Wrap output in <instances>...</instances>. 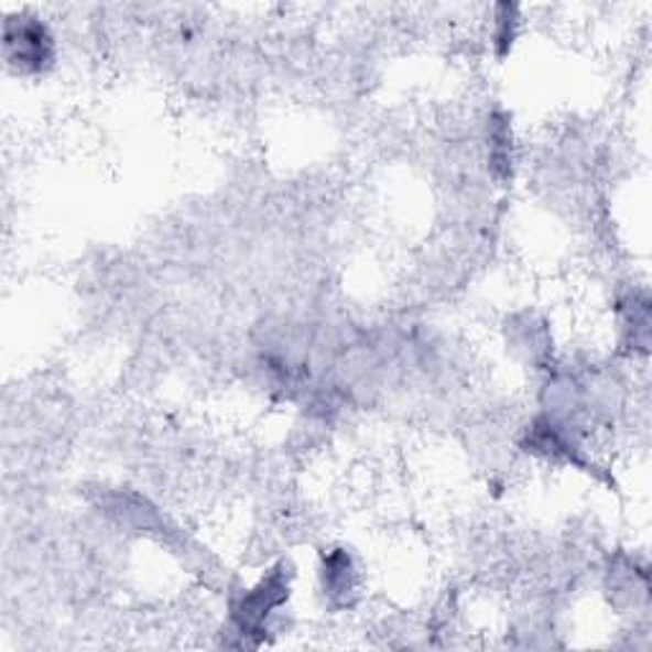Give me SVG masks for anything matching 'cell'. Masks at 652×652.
I'll list each match as a JSON object with an SVG mask.
<instances>
[{
  "label": "cell",
  "instance_id": "1",
  "mask_svg": "<svg viewBox=\"0 0 652 652\" xmlns=\"http://www.w3.org/2000/svg\"><path fill=\"white\" fill-rule=\"evenodd\" d=\"M6 59L15 72L36 75L54 62V36L34 15H13L3 29Z\"/></svg>",
  "mask_w": 652,
  "mask_h": 652
},
{
  "label": "cell",
  "instance_id": "2",
  "mask_svg": "<svg viewBox=\"0 0 652 652\" xmlns=\"http://www.w3.org/2000/svg\"><path fill=\"white\" fill-rule=\"evenodd\" d=\"M518 31V8L515 6H500L497 8V31L495 41L502 52H508L512 46V39H515Z\"/></svg>",
  "mask_w": 652,
  "mask_h": 652
}]
</instances>
